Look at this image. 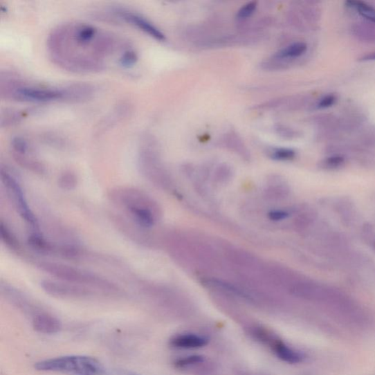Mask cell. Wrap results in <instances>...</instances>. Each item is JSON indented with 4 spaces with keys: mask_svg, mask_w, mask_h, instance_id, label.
<instances>
[{
    "mask_svg": "<svg viewBox=\"0 0 375 375\" xmlns=\"http://www.w3.org/2000/svg\"><path fill=\"white\" fill-rule=\"evenodd\" d=\"M115 35L82 22L57 25L48 35L50 59L62 69L90 73L104 70L118 47Z\"/></svg>",
    "mask_w": 375,
    "mask_h": 375,
    "instance_id": "1",
    "label": "cell"
},
{
    "mask_svg": "<svg viewBox=\"0 0 375 375\" xmlns=\"http://www.w3.org/2000/svg\"><path fill=\"white\" fill-rule=\"evenodd\" d=\"M0 93L2 98L22 102H79L90 98L95 93L89 84H73L65 86L49 87L25 84L16 78L1 74Z\"/></svg>",
    "mask_w": 375,
    "mask_h": 375,
    "instance_id": "2",
    "label": "cell"
},
{
    "mask_svg": "<svg viewBox=\"0 0 375 375\" xmlns=\"http://www.w3.org/2000/svg\"><path fill=\"white\" fill-rule=\"evenodd\" d=\"M109 201L127 212L129 217L146 228L156 223L159 212L154 200L146 193L130 186H116L108 193Z\"/></svg>",
    "mask_w": 375,
    "mask_h": 375,
    "instance_id": "3",
    "label": "cell"
},
{
    "mask_svg": "<svg viewBox=\"0 0 375 375\" xmlns=\"http://www.w3.org/2000/svg\"><path fill=\"white\" fill-rule=\"evenodd\" d=\"M37 268L58 280L68 283L89 287L93 290L107 293H116L119 291L116 284L97 276L64 264L48 261H39L36 264Z\"/></svg>",
    "mask_w": 375,
    "mask_h": 375,
    "instance_id": "4",
    "label": "cell"
},
{
    "mask_svg": "<svg viewBox=\"0 0 375 375\" xmlns=\"http://www.w3.org/2000/svg\"><path fill=\"white\" fill-rule=\"evenodd\" d=\"M35 369L65 375H102L105 369L98 359L86 356H66L37 362Z\"/></svg>",
    "mask_w": 375,
    "mask_h": 375,
    "instance_id": "5",
    "label": "cell"
},
{
    "mask_svg": "<svg viewBox=\"0 0 375 375\" xmlns=\"http://www.w3.org/2000/svg\"><path fill=\"white\" fill-rule=\"evenodd\" d=\"M0 177L12 205L22 219L35 231L39 232V223L34 215L25 197L22 188L14 174L4 167L0 170Z\"/></svg>",
    "mask_w": 375,
    "mask_h": 375,
    "instance_id": "6",
    "label": "cell"
},
{
    "mask_svg": "<svg viewBox=\"0 0 375 375\" xmlns=\"http://www.w3.org/2000/svg\"><path fill=\"white\" fill-rule=\"evenodd\" d=\"M41 286L46 294L61 299H86L96 294L89 287L60 280H44L41 282Z\"/></svg>",
    "mask_w": 375,
    "mask_h": 375,
    "instance_id": "7",
    "label": "cell"
},
{
    "mask_svg": "<svg viewBox=\"0 0 375 375\" xmlns=\"http://www.w3.org/2000/svg\"><path fill=\"white\" fill-rule=\"evenodd\" d=\"M111 222L120 232L136 244H149L148 228H146L128 216L112 214Z\"/></svg>",
    "mask_w": 375,
    "mask_h": 375,
    "instance_id": "8",
    "label": "cell"
},
{
    "mask_svg": "<svg viewBox=\"0 0 375 375\" xmlns=\"http://www.w3.org/2000/svg\"><path fill=\"white\" fill-rule=\"evenodd\" d=\"M114 12L121 19L141 30L148 35L154 37V39L159 42L166 40L165 35L156 28L152 21H149L138 12L120 8H116Z\"/></svg>",
    "mask_w": 375,
    "mask_h": 375,
    "instance_id": "9",
    "label": "cell"
},
{
    "mask_svg": "<svg viewBox=\"0 0 375 375\" xmlns=\"http://www.w3.org/2000/svg\"><path fill=\"white\" fill-rule=\"evenodd\" d=\"M207 336L196 333H180L172 337L170 345L173 348L192 349L202 348L208 345Z\"/></svg>",
    "mask_w": 375,
    "mask_h": 375,
    "instance_id": "10",
    "label": "cell"
},
{
    "mask_svg": "<svg viewBox=\"0 0 375 375\" xmlns=\"http://www.w3.org/2000/svg\"><path fill=\"white\" fill-rule=\"evenodd\" d=\"M2 294L7 300L14 306L24 312V313L30 315L32 318L42 311L37 309L36 307L31 303L28 298L17 290H14L12 287L7 285L1 286Z\"/></svg>",
    "mask_w": 375,
    "mask_h": 375,
    "instance_id": "11",
    "label": "cell"
},
{
    "mask_svg": "<svg viewBox=\"0 0 375 375\" xmlns=\"http://www.w3.org/2000/svg\"><path fill=\"white\" fill-rule=\"evenodd\" d=\"M33 327L37 333L55 334L60 331L62 322L56 317L41 311L33 318Z\"/></svg>",
    "mask_w": 375,
    "mask_h": 375,
    "instance_id": "12",
    "label": "cell"
},
{
    "mask_svg": "<svg viewBox=\"0 0 375 375\" xmlns=\"http://www.w3.org/2000/svg\"><path fill=\"white\" fill-rule=\"evenodd\" d=\"M270 349L278 358L287 364H300L306 358L303 353L287 345L280 338L275 342Z\"/></svg>",
    "mask_w": 375,
    "mask_h": 375,
    "instance_id": "13",
    "label": "cell"
},
{
    "mask_svg": "<svg viewBox=\"0 0 375 375\" xmlns=\"http://www.w3.org/2000/svg\"><path fill=\"white\" fill-rule=\"evenodd\" d=\"M29 246L37 253L44 255L58 256L59 245L47 241L40 232H34L28 237Z\"/></svg>",
    "mask_w": 375,
    "mask_h": 375,
    "instance_id": "14",
    "label": "cell"
},
{
    "mask_svg": "<svg viewBox=\"0 0 375 375\" xmlns=\"http://www.w3.org/2000/svg\"><path fill=\"white\" fill-rule=\"evenodd\" d=\"M31 154H12V157H14L17 163L22 168L42 176L46 172L45 165L39 160L32 156Z\"/></svg>",
    "mask_w": 375,
    "mask_h": 375,
    "instance_id": "15",
    "label": "cell"
},
{
    "mask_svg": "<svg viewBox=\"0 0 375 375\" xmlns=\"http://www.w3.org/2000/svg\"><path fill=\"white\" fill-rule=\"evenodd\" d=\"M0 235L3 244L12 253H19L21 246L17 236L3 221L0 223Z\"/></svg>",
    "mask_w": 375,
    "mask_h": 375,
    "instance_id": "16",
    "label": "cell"
},
{
    "mask_svg": "<svg viewBox=\"0 0 375 375\" xmlns=\"http://www.w3.org/2000/svg\"><path fill=\"white\" fill-rule=\"evenodd\" d=\"M206 359L203 356L192 355L185 357H181L174 360L173 365L174 367L179 369H194L204 363Z\"/></svg>",
    "mask_w": 375,
    "mask_h": 375,
    "instance_id": "17",
    "label": "cell"
},
{
    "mask_svg": "<svg viewBox=\"0 0 375 375\" xmlns=\"http://www.w3.org/2000/svg\"><path fill=\"white\" fill-rule=\"evenodd\" d=\"M307 49V46L305 43L297 42L283 48L275 57L280 59L298 57L304 55Z\"/></svg>",
    "mask_w": 375,
    "mask_h": 375,
    "instance_id": "18",
    "label": "cell"
},
{
    "mask_svg": "<svg viewBox=\"0 0 375 375\" xmlns=\"http://www.w3.org/2000/svg\"><path fill=\"white\" fill-rule=\"evenodd\" d=\"M78 183L77 174L71 171L62 172L58 179V185L60 189L67 192L76 189Z\"/></svg>",
    "mask_w": 375,
    "mask_h": 375,
    "instance_id": "19",
    "label": "cell"
},
{
    "mask_svg": "<svg viewBox=\"0 0 375 375\" xmlns=\"http://www.w3.org/2000/svg\"><path fill=\"white\" fill-rule=\"evenodd\" d=\"M12 154L25 155L32 154V147L28 140L21 136L12 137L10 141Z\"/></svg>",
    "mask_w": 375,
    "mask_h": 375,
    "instance_id": "20",
    "label": "cell"
},
{
    "mask_svg": "<svg viewBox=\"0 0 375 375\" xmlns=\"http://www.w3.org/2000/svg\"><path fill=\"white\" fill-rule=\"evenodd\" d=\"M138 61V54L131 48H125L118 57V64L123 68L134 67Z\"/></svg>",
    "mask_w": 375,
    "mask_h": 375,
    "instance_id": "21",
    "label": "cell"
},
{
    "mask_svg": "<svg viewBox=\"0 0 375 375\" xmlns=\"http://www.w3.org/2000/svg\"><path fill=\"white\" fill-rule=\"evenodd\" d=\"M346 4L356 10L361 17L375 23V9L372 6L359 1H348Z\"/></svg>",
    "mask_w": 375,
    "mask_h": 375,
    "instance_id": "22",
    "label": "cell"
},
{
    "mask_svg": "<svg viewBox=\"0 0 375 375\" xmlns=\"http://www.w3.org/2000/svg\"><path fill=\"white\" fill-rule=\"evenodd\" d=\"M23 117L24 114L19 111L6 110V111L2 112L0 123H1L2 127H7L19 122Z\"/></svg>",
    "mask_w": 375,
    "mask_h": 375,
    "instance_id": "23",
    "label": "cell"
},
{
    "mask_svg": "<svg viewBox=\"0 0 375 375\" xmlns=\"http://www.w3.org/2000/svg\"><path fill=\"white\" fill-rule=\"evenodd\" d=\"M257 8V3L251 2L248 3L243 6L239 12H237V17L240 19H244L251 16Z\"/></svg>",
    "mask_w": 375,
    "mask_h": 375,
    "instance_id": "24",
    "label": "cell"
},
{
    "mask_svg": "<svg viewBox=\"0 0 375 375\" xmlns=\"http://www.w3.org/2000/svg\"><path fill=\"white\" fill-rule=\"evenodd\" d=\"M295 152L291 149H277L273 154V158L277 160H290L294 158Z\"/></svg>",
    "mask_w": 375,
    "mask_h": 375,
    "instance_id": "25",
    "label": "cell"
},
{
    "mask_svg": "<svg viewBox=\"0 0 375 375\" xmlns=\"http://www.w3.org/2000/svg\"><path fill=\"white\" fill-rule=\"evenodd\" d=\"M336 97L333 95L323 98L318 104L319 108H328L331 107L336 102Z\"/></svg>",
    "mask_w": 375,
    "mask_h": 375,
    "instance_id": "26",
    "label": "cell"
},
{
    "mask_svg": "<svg viewBox=\"0 0 375 375\" xmlns=\"http://www.w3.org/2000/svg\"><path fill=\"white\" fill-rule=\"evenodd\" d=\"M287 217H289V214L283 210H275L271 212L269 214L270 219L273 221H280L286 219Z\"/></svg>",
    "mask_w": 375,
    "mask_h": 375,
    "instance_id": "27",
    "label": "cell"
},
{
    "mask_svg": "<svg viewBox=\"0 0 375 375\" xmlns=\"http://www.w3.org/2000/svg\"><path fill=\"white\" fill-rule=\"evenodd\" d=\"M102 375H140L135 372L126 370V369H110L105 370L104 373Z\"/></svg>",
    "mask_w": 375,
    "mask_h": 375,
    "instance_id": "28",
    "label": "cell"
},
{
    "mask_svg": "<svg viewBox=\"0 0 375 375\" xmlns=\"http://www.w3.org/2000/svg\"><path fill=\"white\" fill-rule=\"evenodd\" d=\"M235 375H270L266 373H262V372H253V371H237L235 373Z\"/></svg>",
    "mask_w": 375,
    "mask_h": 375,
    "instance_id": "29",
    "label": "cell"
},
{
    "mask_svg": "<svg viewBox=\"0 0 375 375\" xmlns=\"http://www.w3.org/2000/svg\"><path fill=\"white\" fill-rule=\"evenodd\" d=\"M343 161V159L340 157H333V158H331L328 162H329V164L330 165H332V166H336V165H339L342 163V162Z\"/></svg>",
    "mask_w": 375,
    "mask_h": 375,
    "instance_id": "30",
    "label": "cell"
},
{
    "mask_svg": "<svg viewBox=\"0 0 375 375\" xmlns=\"http://www.w3.org/2000/svg\"><path fill=\"white\" fill-rule=\"evenodd\" d=\"M363 60H375V53H372L371 55H368L363 58H362Z\"/></svg>",
    "mask_w": 375,
    "mask_h": 375,
    "instance_id": "31",
    "label": "cell"
}]
</instances>
